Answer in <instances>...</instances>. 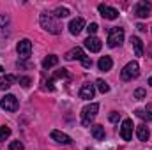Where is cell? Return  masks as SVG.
I'll list each match as a JSON object with an SVG mask.
<instances>
[{
  "label": "cell",
  "mask_w": 152,
  "mask_h": 150,
  "mask_svg": "<svg viewBox=\"0 0 152 150\" xmlns=\"http://www.w3.org/2000/svg\"><path fill=\"white\" fill-rule=\"evenodd\" d=\"M136 117L143 118V120H152V104H147L145 110H136Z\"/></svg>",
  "instance_id": "cell-20"
},
{
  "label": "cell",
  "mask_w": 152,
  "mask_h": 150,
  "mask_svg": "<svg viewBox=\"0 0 152 150\" xmlns=\"http://www.w3.org/2000/svg\"><path fill=\"white\" fill-rule=\"evenodd\" d=\"M18 83H20L21 87H25V88H27V87H30L32 79H30L28 76H20V78H18Z\"/></svg>",
  "instance_id": "cell-26"
},
{
  "label": "cell",
  "mask_w": 152,
  "mask_h": 150,
  "mask_svg": "<svg viewBox=\"0 0 152 150\" xmlns=\"http://www.w3.org/2000/svg\"><path fill=\"white\" fill-rule=\"evenodd\" d=\"M140 76V66H138V62H129L122 71H120V78L124 79V81H131V79H134V78H138Z\"/></svg>",
  "instance_id": "cell-3"
},
{
  "label": "cell",
  "mask_w": 152,
  "mask_h": 150,
  "mask_svg": "<svg viewBox=\"0 0 152 150\" xmlns=\"http://www.w3.org/2000/svg\"><path fill=\"white\" fill-rule=\"evenodd\" d=\"M151 9H152V4L149 0H142L138 4H134V14L138 18H147L151 16Z\"/></svg>",
  "instance_id": "cell-6"
},
{
  "label": "cell",
  "mask_w": 152,
  "mask_h": 150,
  "mask_svg": "<svg viewBox=\"0 0 152 150\" xmlns=\"http://www.w3.org/2000/svg\"><path fill=\"white\" fill-rule=\"evenodd\" d=\"M23 143L21 141H11V145H9V150H23Z\"/></svg>",
  "instance_id": "cell-27"
},
{
  "label": "cell",
  "mask_w": 152,
  "mask_h": 150,
  "mask_svg": "<svg viewBox=\"0 0 152 150\" xmlns=\"http://www.w3.org/2000/svg\"><path fill=\"white\" fill-rule=\"evenodd\" d=\"M85 57H87V55H85V51H83L81 48H73L71 51L66 53V60H80V62H81Z\"/></svg>",
  "instance_id": "cell-13"
},
{
  "label": "cell",
  "mask_w": 152,
  "mask_h": 150,
  "mask_svg": "<svg viewBox=\"0 0 152 150\" xmlns=\"http://www.w3.org/2000/svg\"><path fill=\"white\" fill-rule=\"evenodd\" d=\"M124 41V28L120 27H113L108 34V46L110 48H115V46H120Z\"/></svg>",
  "instance_id": "cell-4"
},
{
  "label": "cell",
  "mask_w": 152,
  "mask_h": 150,
  "mask_svg": "<svg viewBox=\"0 0 152 150\" xmlns=\"http://www.w3.org/2000/svg\"><path fill=\"white\" fill-rule=\"evenodd\" d=\"M83 42H85V48H87V50H90L92 53H97V51H101V46H103V44H101V41H99L97 37H94V36H88V37L85 39Z\"/></svg>",
  "instance_id": "cell-10"
},
{
  "label": "cell",
  "mask_w": 152,
  "mask_h": 150,
  "mask_svg": "<svg viewBox=\"0 0 152 150\" xmlns=\"http://www.w3.org/2000/svg\"><path fill=\"white\" fill-rule=\"evenodd\" d=\"M9 136H11V129L5 127V125H2V127H0V141H5Z\"/></svg>",
  "instance_id": "cell-25"
},
{
  "label": "cell",
  "mask_w": 152,
  "mask_h": 150,
  "mask_svg": "<svg viewBox=\"0 0 152 150\" xmlns=\"http://www.w3.org/2000/svg\"><path fill=\"white\" fill-rule=\"evenodd\" d=\"M120 138H122L124 141H129V140L133 138V122H131L129 118H126V120L122 122V127H120Z\"/></svg>",
  "instance_id": "cell-8"
},
{
  "label": "cell",
  "mask_w": 152,
  "mask_h": 150,
  "mask_svg": "<svg viewBox=\"0 0 152 150\" xmlns=\"http://www.w3.org/2000/svg\"><path fill=\"white\" fill-rule=\"evenodd\" d=\"M97 66H99V69H101V71H110V69H112V66H113V60H112L110 57H101V58H99V62H97Z\"/></svg>",
  "instance_id": "cell-18"
},
{
  "label": "cell",
  "mask_w": 152,
  "mask_h": 150,
  "mask_svg": "<svg viewBox=\"0 0 152 150\" xmlns=\"http://www.w3.org/2000/svg\"><path fill=\"white\" fill-rule=\"evenodd\" d=\"M149 85H151V87H152V76H151V78H149Z\"/></svg>",
  "instance_id": "cell-35"
},
{
  "label": "cell",
  "mask_w": 152,
  "mask_h": 150,
  "mask_svg": "<svg viewBox=\"0 0 152 150\" xmlns=\"http://www.w3.org/2000/svg\"><path fill=\"white\" fill-rule=\"evenodd\" d=\"M71 12H69V9L67 7H57L55 11H53V16L55 18H67Z\"/></svg>",
  "instance_id": "cell-23"
},
{
  "label": "cell",
  "mask_w": 152,
  "mask_h": 150,
  "mask_svg": "<svg viewBox=\"0 0 152 150\" xmlns=\"http://www.w3.org/2000/svg\"><path fill=\"white\" fill-rule=\"evenodd\" d=\"M138 30H142V32H145V30H147V28H145V27H143V25H142V23H140V25H138Z\"/></svg>",
  "instance_id": "cell-34"
},
{
  "label": "cell",
  "mask_w": 152,
  "mask_h": 150,
  "mask_svg": "<svg viewBox=\"0 0 152 150\" xmlns=\"http://www.w3.org/2000/svg\"><path fill=\"white\" fill-rule=\"evenodd\" d=\"M136 136H138V140L140 141H147L149 140V136H151V133H149V129H147V125H138L136 127Z\"/></svg>",
  "instance_id": "cell-17"
},
{
  "label": "cell",
  "mask_w": 152,
  "mask_h": 150,
  "mask_svg": "<svg viewBox=\"0 0 152 150\" xmlns=\"http://www.w3.org/2000/svg\"><path fill=\"white\" fill-rule=\"evenodd\" d=\"M2 71H4V67H2V66H0V73H2Z\"/></svg>",
  "instance_id": "cell-36"
},
{
  "label": "cell",
  "mask_w": 152,
  "mask_h": 150,
  "mask_svg": "<svg viewBox=\"0 0 152 150\" xmlns=\"http://www.w3.org/2000/svg\"><path fill=\"white\" fill-rule=\"evenodd\" d=\"M97 9H99L101 16H103L104 20H115V18L118 16V11L113 9V7H110V5H106V4H99Z\"/></svg>",
  "instance_id": "cell-9"
},
{
  "label": "cell",
  "mask_w": 152,
  "mask_h": 150,
  "mask_svg": "<svg viewBox=\"0 0 152 150\" xmlns=\"http://www.w3.org/2000/svg\"><path fill=\"white\" fill-rule=\"evenodd\" d=\"M96 87H97V90H99L101 94H106V92H110V85H108L104 79H97V81H96Z\"/></svg>",
  "instance_id": "cell-24"
},
{
  "label": "cell",
  "mask_w": 152,
  "mask_h": 150,
  "mask_svg": "<svg viewBox=\"0 0 152 150\" xmlns=\"http://www.w3.org/2000/svg\"><path fill=\"white\" fill-rule=\"evenodd\" d=\"M57 64H58V57H57V55H48V57L42 60V67H44V69L55 67Z\"/></svg>",
  "instance_id": "cell-19"
},
{
  "label": "cell",
  "mask_w": 152,
  "mask_h": 150,
  "mask_svg": "<svg viewBox=\"0 0 152 150\" xmlns=\"http://www.w3.org/2000/svg\"><path fill=\"white\" fill-rule=\"evenodd\" d=\"M90 133L96 140H104V127L103 125H92Z\"/></svg>",
  "instance_id": "cell-22"
},
{
  "label": "cell",
  "mask_w": 152,
  "mask_h": 150,
  "mask_svg": "<svg viewBox=\"0 0 152 150\" xmlns=\"http://www.w3.org/2000/svg\"><path fill=\"white\" fill-rule=\"evenodd\" d=\"M16 51H18V55H20L21 58H28V57H30V53H32V42H30L28 39L20 41V42H18V46H16Z\"/></svg>",
  "instance_id": "cell-7"
},
{
  "label": "cell",
  "mask_w": 152,
  "mask_h": 150,
  "mask_svg": "<svg viewBox=\"0 0 152 150\" xmlns=\"http://www.w3.org/2000/svg\"><path fill=\"white\" fill-rule=\"evenodd\" d=\"M46 87H48V90H53V88H55V87H53V79H50V81H48V85H46Z\"/></svg>",
  "instance_id": "cell-33"
},
{
  "label": "cell",
  "mask_w": 152,
  "mask_h": 150,
  "mask_svg": "<svg viewBox=\"0 0 152 150\" xmlns=\"http://www.w3.org/2000/svg\"><path fill=\"white\" fill-rule=\"evenodd\" d=\"M94 94H96V88H94V85H90V83H85V85L80 88V97H81V99H92Z\"/></svg>",
  "instance_id": "cell-14"
},
{
  "label": "cell",
  "mask_w": 152,
  "mask_h": 150,
  "mask_svg": "<svg viewBox=\"0 0 152 150\" xmlns=\"http://www.w3.org/2000/svg\"><path fill=\"white\" fill-rule=\"evenodd\" d=\"M0 108H2V110H5V111L14 113L16 110H18V99H16L12 94H7V95L0 101Z\"/></svg>",
  "instance_id": "cell-5"
},
{
  "label": "cell",
  "mask_w": 152,
  "mask_h": 150,
  "mask_svg": "<svg viewBox=\"0 0 152 150\" xmlns=\"http://www.w3.org/2000/svg\"><path fill=\"white\" fill-rule=\"evenodd\" d=\"M51 138H53L57 143H62V145H69V143H71V138H69L66 133H60V131H51Z\"/></svg>",
  "instance_id": "cell-15"
},
{
  "label": "cell",
  "mask_w": 152,
  "mask_h": 150,
  "mask_svg": "<svg viewBox=\"0 0 152 150\" xmlns=\"http://www.w3.org/2000/svg\"><path fill=\"white\" fill-rule=\"evenodd\" d=\"M11 28V20L7 14H0V37H7Z\"/></svg>",
  "instance_id": "cell-11"
},
{
  "label": "cell",
  "mask_w": 152,
  "mask_h": 150,
  "mask_svg": "<svg viewBox=\"0 0 152 150\" xmlns=\"http://www.w3.org/2000/svg\"><path fill=\"white\" fill-rule=\"evenodd\" d=\"M118 120H120V113H117V111H112V113H110V122L117 124Z\"/></svg>",
  "instance_id": "cell-31"
},
{
  "label": "cell",
  "mask_w": 152,
  "mask_h": 150,
  "mask_svg": "<svg viewBox=\"0 0 152 150\" xmlns=\"http://www.w3.org/2000/svg\"><path fill=\"white\" fill-rule=\"evenodd\" d=\"M39 21H41V27H42L44 30H48L50 34H60V32H62V27L57 23L55 16L50 14V12H42L41 18H39Z\"/></svg>",
  "instance_id": "cell-1"
},
{
  "label": "cell",
  "mask_w": 152,
  "mask_h": 150,
  "mask_svg": "<svg viewBox=\"0 0 152 150\" xmlns=\"http://www.w3.org/2000/svg\"><path fill=\"white\" fill-rule=\"evenodd\" d=\"M131 44L134 48V55L136 57H142L143 55V44H142V41L138 37H131Z\"/></svg>",
  "instance_id": "cell-21"
},
{
  "label": "cell",
  "mask_w": 152,
  "mask_h": 150,
  "mask_svg": "<svg viewBox=\"0 0 152 150\" xmlns=\"http://www.w3.org/2000/svg\"><path fill=\"white\" fill-rule=\"evenodd\" d=\"M97 111H99V104H97V103H90V104H87V106L81 110V124H83L85 127H88V125L92 124V120L96 118Z\"/></svg>",
  "instance_id": "cell-2"
},
{
  "label": "cell",
  "mask_w": 152,
  "mask_h": 150,
  "mask_svg": "<svg viewBox=\"0 0 152 150\" xmlns=\"http://www.w3.org/2000/svg\"><path fill=\"white\" fill-rule=\"evenodd\" d=\"M151 57H152V46H151Z\"/></svg>",
  "instance_id": "cell-37"
},
{
  "label": "cell",
  "mask_w": 152,
  "mask_h": 150,
  "mask_svg": "<svg viewBox=\"0 0 152 150\" xmlns=\"http://www.w3.org/2000/svg\"><path fill=\"white\" fill-rule=\"evenodd\" d=\"M83 27H85L83 18H75V20H71V23H69V32H71L73 36H78V34L83 30Z\"/></svg>",
  "instance_id": "cell-12"
},
{
  "label": "cell",
  "mask_w": 152,
  "mask_h": 150,
  "mask_svg": "<svg viewBox=\"0 0 152 150\" xmlns=\"http://www.w3.org/2000/svg\"><path fill=\"white\" fill-rule=\"evenodd\" d=\"M97 28H99V27H97V23H90V25L87 27V32H88V36H94V34L97 32Z\"/></svg>",
  "instance_id": "cell-28"
},
{
  "label": "cell",
  "mask_w": 152,
  "mask_h": 150,
  "mask_svg": "<svg viewBox=\"0 0 152 150\" xmlns=\"http://www.w3.org/2000/svg\"><path fill=\"white\" fill-rule=\"evenodd\" d=\"M16 81V76L12 74H5L0 78V90H7V88H11V85Z\"/></svg>",
  "instance_id": "cell-16"
},
{
  "label": "cell",
  "mask_w": 152,
  "mask_h": 150,
  "mask_svg": "<svg viewBox=\"0 0 152 150\" xmlns=\"http://www.w3.org/2000/svg\"><path fill=\"white\" fill-rule=\"evenodd\" d=\"M81 66H83L85 69H90V67H92V60H90L88 57H85V58L81 60Z\"/></svg>",
  "instance_id": "cell-32"
},
{
  "label": "cell",
  "mask_w": 152,
  "mask_h": 150,
  "mask_svg": "<svg viewBox=\"0 0 152 150\" xmlns=\"http://www.w3.org/2000/svg\"><path fill=\"white\" fill-rule=\"evenodd\" d=\"M67 69H60V71H57L55 74H53V78H67Z\"/></svg>",
  "instance_id": "cell-30"
},
{
  "label": "cell",
  "mask_w": 152,
  "mask_h": 150,
  "mask_svg": "<svg viewBox=\"0 0 152 150\" xmlns=\"http://www.w3.org/2000/svg\"><path fill=\"white\" fill-rule=\"evenodd\" d=\"M133 95H134V99H143V97H145V90H143V88H136Z\"/></svg>",
  "instance_id": "cell-29"
}]
</instances>
